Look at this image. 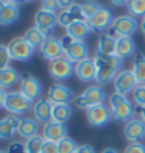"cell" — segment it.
Returning a JSON list of instances; mask_svg holds the SVG:
<instances>
[{"label":"cell","mask_w":145,"mask_h":153,"mask_svg":"<svg viewBox=\"0 0 145 153\" xmlns=\"http://www.w3.org/2000/svg\"><path fill=\"white\" fill-rule=\"evenodd\" d=\"M42 137L45 141H50V142H59L63 141L64 137H67V127L66 123H59V122H55L50 120L44 123L42 127Z\"/></svg>","instance_id":"9a60e30c"},{"label":"cell","mask_w":145,"mask_h":153,"mask_svg":"<svg viewBox=\"0 0 145 153\" xmlns=\"http://www.w3.org/2000/svg\"><path fill=\"white\" fill-rule=\"evenodd\" d=\"M136 53V44L133 38L129 36H123V38H117V45H115V56H119L120 59L129 58Z\"/></svg>","instance_id":"603a6c76"},{"label":"cell","mask_w":145,"mask_h":153,"mask_svg":"<svg viewBox=\"0 0 145 153\" xmlns=\"http://www.w3.org/2000/svg\"><path fill=\"white\" fill-rule=\"evenodd\" d=\"M77 149H78L77 142H75L73 139H70L69 136L64 137L63 141L58 142V152L59 153H75V152H77Z\"/></svg>","instance_id":"836d02e7"},{"label":"cell","mask_w":145,"mask_h":153,"mask_svg":"<svg viewBox=\"0 0 145 153\" xmlns=\"http://www.w3.org/2000/svg\"><path fill=\"white\" fill-rule=\"evenodd\" d=\"M101 153H119V152H117L115 149H111V147H108V149H105V150H103Z\"/></svg>","instance_id":"bcb514c9"},{"label":"cell","mask_w":145,"mask_h":153,"mask_svg":"<svg viewBox=\"0 0 145 153\" xmlns=\"http://www.w3.org/2000/svg\"><path fill=\"white\" fill-rule=\"evenodd\" d=\"M75 76L83 83L94 81L97 76V67H95L94 58H87L84 61L77 62L75 64Z\"/></svg>","instance_id":"ac0fdd59"},{"label":"cell","mask_w":145,"mask_h":153,"mask_svg":"<svg viewBox=\"0 0 145 153\" xmlns=\"http://www.w3.org/2000/svg\"><path fill=\"white\" fill-rule=\"evenodd\" d=\"M77 20H86L84 16H83V13H81L80 3H73L70 8L61 10L58 13V25L64 27V28H67L69 25L77 22Z\"/></svg>","instance_id":"d6986e66"},{"label":"cell","mask_w":145,"mask_h":153,"mask_svg":"<svg viewBox=\"0 0 145 153\" xmlns=\"http://www.w3.org/2000/svg\"><path fill=\"white\" fill-rule=\"evenodd\" d=\"M123 136L129 142H141L145 137V123L142 119H131L123 127Z\"/></svg>","instance_id":"e0dca14e"},{"label":"cell","mask_w":145,"mask_h":153,"mask_svg":"<svg viewBox=\"0 0 145 153\" xmlns=\"http://www.w3.org/2000/svg\"><path fill=\"white\" fill-rule=\"evenodd\" d=\"M48 74H50V76L56 81L69 80L75 74V64L63 55V56L50 61V64H48Z\"/></svg>","instance_id":"52a82bcc"},{"label":"cell","mask_w":145,"mask_h":153,"mask_svg":"<svg viewBox=\"0 0 145 153\" xmlns=\"http://www.w3.org/2000/svg\"><path fill=\"white\" fill-rule=\"evenodd\" d=\"M137 86H139V83H137L136 75L131 69H122L114 78V92L117 94L127 95L133 92Z\"/></svg>","instance_id":"9c48e42d"},{"label":"cell","mask_w":145,"mask_h":153,"mask_svg":"<svg viewBox=\"0 0 145 153\" xmlns=\"http://www.w3.org/2000/svg\"><path fill=\"white\" fill-rule=\"evenodd\" d=\"M59 39H61V45H63L64 56L70 59L73 64L89 58V47L84 41H75L69 34H64Z\"/></svg>","instance_id":"3957f363"},{"label":"cell","mask_w":145,"mask_h":153,"mask_svg":"<svg viewBox=\"0 0 145 153\" xmlns=\"http://www.w3.org/2000/svg\"><path fill=\"white\" fill-rule=\"evenodd\" d=\"M86 117H87V122L95 128H101L112 120L111 109L105 103H100V105H95L92 108L86 109Z\"/></svg>","instance_id":"8fae6325"},{"label":"cell","mask_w":145,"mask_h":153,"mask_svg":"<svg viewBox=\"0 0 145 153\" xmlns=\"http://www.w3.org/2000/svg\"><path fill=\"white\" fill-rule=\"evenodd\" d=\"M91 33H92V30L89 27L87 20H77V22L70 24L66 28V34H69L75 41H86Z\"/></svg>","instance_id":"44dd1931"},{"label":"cell","mask_w":145,"mask_h":153,"mask_svg":"<svg viewBox=\"0 0 145 153\" xmlns=\"http://www.w3.org/2000/svg\"><path fill=\"white\" fill-rule=\"evenodd\" d=\"M8 50H10V56L11 59H16V61H28L33 55L34 50L27 41L24 39V36H19V38H13L8 44Z\"/></svg>","instance_id":"30bf717a"},{"label":"cell","mask_w":145,"mask_h":153,"mask_svg":"<svg viewBox=\"0 0 145 153\" xmlns=\"http://www.w3.org/2000/svg\"><path fill=\"white\" fill-rule=\"evenodd\" d=\"M52 109H53V103L48 99H39L34 102L33 105V114L34 119L39 123H47L52 120Z\"/></svg>","instance_id":"ffe728a7"},{"label":"cell","mask_w":145,"mask_h":153,"mask_svg":"<svg viewBox=\"0 0 145 153\" xmlns=\"http://www.w3.org/2000/svg\"><path fill=\"white\" fill-rule=\"evenodd\" d=\"M127 8L129 11V16L144 17L145 16V0H129Z\"/></svg>","instance_id":"d6a6232c"},{"label":"cell","mask_w":145,"mask_h":153,"mask_svg":"<svg viewBox=\"0 0 145 153\" xmlns=\"http://www.w3.org/2000/svg\"><path fill=\"white\" fill-rule=\"evenodd\" d=\"M133 97L137 106H145V85H139L134 91H133Z\"/></svg>","instance_id":"d590c367"},{"label":"cell","mask_w":145,"mask_h":153,"mask_svg":"<svg viewBox=\"0 0 145 153\" xmlns=\"http://www.w3.org/2000/svg\"><path fill=\"white\" fill-rule=\"evenodd\" d=\"M39 131V122L31 117H24L19 122V128H17V134L24 139H30L33 136H38Z\"/></svg>","instance_id":"cb8c5ba5"},{"label":"cell","mask_w":145,"mask_h":153,"mask_svg":"<svg viewBox=\"0 0 145 153\" xmlns=\"http://www.w3.org/2000/svg\"><path fill=\"white\" fill-rule=\"evenodd\" d=\"M141 30L145 33V16L142 17V22H141Z\"/></svg>","instance_id":"7dc6e473"},{"label":"cell","mask_w":145,"mask_h":153,"mask_svg":"<svg viewBox=\"0 0 145 153\" xmlns=\"http://www.w3.org/2000/svg\"><path fill=\"white\" fill-rule=\"evenodd\" d=\"M27 2H34V0H27Z\"/></svg>","instance_id":"f907efd6"},{"label":"cell","mask_w":145,"mask_h":153,"mask_svg":"<svg viewBox=\"0 0 145 153\" xmlns=\"http://www.w3.org/2000/svg\"><path fill=\"white\" fill-rule=\"evenodd\" d=\"M6 3H11V5H16V6H19V5H22V3H25L27 0H5Z\"/></svg>","instance_id":"ee69618b"},{"label":"cell","mask_w":145,"mask_h":153,"mask_svg":"<svg viewBox=\"0 0 145 153\" xmlns=\"http://www.w3.org/2000/svg\"><path fill=\"white\" fill-rule=\"evenodd\" d=\"M80 6H81V13H83V16H84L86 20H89L97 11L101 8V5L97 3L95 0H84V2L80 3Z\"/></svg>","instance_id":"4dcf8cb0"},{"label":"cell","mask_w":145,"mask_h":153,"mask_svg":"<svg viewBox=\"0 0 145 153\" xmlns=\"http://www.w3.org/2000/svg\"><path fill=\"white\" fill-rule=\"evenodd\" d=\"M47 99L50 100L53 105H61V103H70L72 100H75V95H73L72 89L67 88L66 85L55 83V85H52L48 88Z\"/></svg>","instance_id":"4fadbf2b"},{"label":"cell","mask_w":145,"mask_h":153,"mask_svg":"<svg viewBox=\"0 0 145 153\" xmlns=\"http://www.w3.org/2000/svg\"><path fill=\"white\" fill-rule=\"evenodd\" d=\"M58 2V8L59 10H67L75 3V0H56Z\"/></svg>","instance_id":"ab89813d"},{"label":"cell","mask_w":145,"mask_h":153,"mask_svg":"<svg viewBox=\"0 0 145 153\" xmlns=\"http://www.w3.org/2000/svg\"><path fill=\"white\" fill-rule=\"evenodd\" d=\"M129 0H111V3L114 6H127Z\"/></svg>","instance_id":"b9f144b4"},{"label":"cell","mask_w":145,"mask_h":153,"mask_svg":"<svg viewBox=\"0 0 145 153\" xmlns=\"http://www.w3.org/2000/svg\"><path fill=\"white\" fill-rule=\"evenodd\" d=\"M45 142V139L42 136H33L30 139H27L25 142V152L27 153H41V150H42V145Z\"/></svg>","instance_id":"1f68e13d"},{"label":"cell","mask_w":145,"mask_h":153,"mask_svg":"<svg viewBox=\"0 0 145 153\" xmlns=\"http://www.w3.org/2000/svg\"><path fill=\"white\" fill-rule=\"evenodd\" d=\"M19 6L16 5H11V3H6L3 6V10L0 11V25H11V24H14L16 20L19 19Z\"/></svg>","instance_id":"4316f807"},{"label":"cell","mask_w":145,"mask_h":153,"mask_svg":"<svg viewBox=\"0 0 145 153\" xmlns=\"http://www.w3.org/2000/svg\"><path fill=\"white\" fill-rule=\"evenodd\" d=\"M137 113L141 114V119L144 120V123H145V106L142 108V106H137Z\"/></svg>","instance_id":"f6af8a7d"},{"label":"cell","mask_w":145,"mask_h":153,"mask_svg":"<svg viewBox=\"0 0 145 153\" xmlns=\"http://www.w3.org/2000/svg\"><path fill=\"white\" fill-rule=\"evenodd\" d=\"M106 99V92L100 85H94L89 86L83 91L78 97H75V105L81 109H89L95 105H100V103H105Z\"/></svg>","instance_id":"5b68a950"},{"label":"cell","mask_w":145,"mask_h":153,"mask_svg":"<svg viewBox=\"0 0 145 153\" xmlns=\"http://www.w3.org/2000/svg\"><path fill=\"white\" fill-rule=\"evenodd\" d=\"M139 28L137 20L129 16V14H123V16H117L114 17L111 27H109V36L117 39V38H123V36H133Z\"/></svg>","instance_id":"277c9868"},{"label":"cell","mask_w":145,"mask_h":153,"mask_svg":"<svg viewBox=\"0 0 145 153\" xmlns=\"http://www.w3.org/2000/svg\"><path fill=\"white\" fill-rule=\"evenodd\" d=\"M112 20H114L112 11L101 6V8L87 20V24H89V27H91L92 31H105V30H108L109 27H111Z\"/></svg>","instance_id":"5bb4252c"},{"label":"cell","mask_w":145,"mask_h":153,"mask_svg":"<svg viewBox=\"0 0 145 153\" xmlns=\"http://www.w3.org/2000/svg\"><path fill=\"white\" fill-rule=\"evenodd\" d=\"M56 25H58V14L55 11L45 10V8H41L36 11V14H34V27L45 38L52 36V31Z\"/></svg>","instance_id":"ba28073f"},{"label":"cell","mask_w":145,"mask_h":153,"mask_svg":"<svg viewBox=\"0 0 145 153\" xmlns=\"http://www.w3.org/2000/svg\"><path fill=\"white\" fill-rule=\"evenodd\" d=\"M94 62H95V67H97L95 81L98 83V85H106L109 81H114L115 75L122 71L123 59H120L119 56H115V55L108 56V55L95 53Z\"/></svg>","instance_id":"6da1fadb"},{"label":"cell","mask_w":145,"mask_h":153,"mask_svg":"<svg viewBox=\"0 0 145 153\" xmlns=\"http://www.w3.org/2000/svg\"><path fill=\"white\" fill-rule=\"evenodd\" d=\"M6 152H8V153H27L25 152V144L17 142V141L16 142H11Z\"/></svg>","instance_id":"74e56055"},{"label":"cell","mask_w":145,"mask_h":153,"mask_svg":"<svg viewBox=\"0 0 145 153\" xmlns=\"http://www.w3.org/2000/svg\"><path fill=\"white\" fill-rule=\"evenodd\" d=\"M20 75L14 67H6V69H2L0 71V88L2 89H8V88H13L14 85L20 83Z\"/></svg>","instance_id":"d4e9b609"},{"label":"cell","mask_w":145,"mask_h":153,"mask_svg":"<svg viewBox=\"0 0 145 153\" xmlns=\"http://www.w3.org/2000/svg\"><path fill=\"white\" fill-rule=\"evenodd\" d=\"M39 52H41V55H42V58L47 59V61H53V59H56V58L64 55L63 45H61V39L55 38V36L45 38L44 44L39 48Z\"/></svg>","instance_id":"2e32d148"},{"label":"cell","mask_w":145,"mask_h":153,"mask_svg":"<svg viewBox=\"0 0 145 153\" xmlns=\"http://www.w3.org/2000/svg\"><path fill=\"white\" fill-rule=\"evenodd\" d=\"M41 153H59L58 152V144L56 142H50V141H45L42 145V150Z\"/></svg>","instance_id":"f35d334b"},{"label":"cell","mask_w":145,"mask_h":153,"mask_svg":"<svg viewBox=\"0 0 145 153\" xmlns=\"http://www.w3.org/2000/svg\"><path fill=\"white\" fill-rule=\"evenodd\" d=\"M6 5V2H5V0H0V11H2L3 10V6Z\"/></svg>","instance_id":"c3c4849f"},{"label":"cell","mask_w":145,"mask_h":153,"mask_svg":"<svg viewBox=\"0 0 145 153\" xmlns=\"http://www.w3.org/2000/svg\"><path fill=\"white\" fill-rule=\"evenodd\" d=\"M5 99H6V92H5V89L0 88V108L5 106Z\"/></svg>","instance_id":"7bdbcfd3"},{"label":"cell","mask_w":145,"mask_h":153,"mask_svg":"<svg viewBox=\"0 0 145 153\" xmlns=\"http://www.w3.org/2000/svg\"><path fill=\"white\" fill-rule=\"evenodd\" d=\"M20 92H22L27 99H30L33 103L41 99V94H42V85L41 81L33 76L31 74L25 72L20 76Z\"/></svg>","instance_id":"7c38bea8"},{"label":"cell","mask_w":145,"mask_h":153,"mask_svg":"<svg viewBox=\"0 0 145 153\" xmlns=\"http://www.w3.org/2000/svg\"><path fill=\"white\" fill-rule=\"evenodd\" d=\"M115 45H117V39L111 38L109 34H103V36L98 38V42H97V53L112 56V55H115Z\"/></svg>","instance_id":"484cf974"},{"label":"cell","mask_w":145,"mask_h":153,"mask_svg":"<svg viewBox=\"0 0 145 153\" xmlns=\"http://www.w3.org/2000/svg\"><path fill=\"white\" fill-rule=\"evenodd\" d=\"M72 117V108L69 103H61V105H53L52 109V120L66 123Z\"/></svg>","instance_id":"83f0119b"},{"label":"cell","mask_w":145,"mask_h":153,"mask_svg":"<svg viewBox=\"0 0 145 153\" xmlns=\"http://www.w3.org/2000/svg\"><path fill=\"white\" fill-rule=\"evenodd\" d=\"M24 39L33 48H41V45H42L44 41H45V36L36 28V27H31V28H28L24 33Z\"/></svg>","instance_id":"f1b7e54d"},{"label":"cell","mask_w":145,"mask_h":153,"mask_svg":"<svg viewBox=\"0 0 145 153\" xmlns=\"http://www.w3.org/2000/svg\"><path fill=\"white\" fill-rule=\"evenodd\" d=\"M0 153H8V152H6V150H0Z\"/></svg>","instance_id":"681fc988"},{"label":"cell","mask_w":145,"mask_h":153,"mask_svg":"<svg viewBox=\"0 0 145 153\" xmlns=\"http://www.w3.org/2000/svg\"><path fill=\"white\" fill-rule=\"evenodd\" d=\"M10 61H11V56H10L8 45H5V44L0 42V71L10 67Z\"/></svg>","instance_id":"e575fe53"},{"label":"cell","mask_w":145,"mask_h":153,"mask_svg":"<svg viewBox=\"0 0 145 153\" xmlns=\"http://www.w3.org/2000/svg\"><path fill=\"white\" fill-rule=\"evenodd\" d=\"M19 122H20V119L13 114L0 119V139H11L17 133Z\"/></svg>","instance_id":"7402d4cb"},{"label":"cell","mask_w":145,"mask_h":153,"mask_svg":"<svg viewBox=\"0 0 145 153\" xmlns=\"http://www.w3.org/2000/svg\"><path fill=\"white\" fill-rule=\"evenodd\" d=\"M123 153H145V145L142 142H129Z\"/></svg>","instance_id":"8d00e7d4"},{"label":"cell","mask_w":145,"mask_h":153,"mask_svg":"<svg viewBox=\"0 0 145 153\" xmlns=\"http://www.w3.org/2000/svg\"><path fill=\"white\" fill-rule=\"evenodd\" d=\"M139 85H145V55H136L133 61V69Z\"/></svg>","instance_id":"f546056e"},{"label":"cell","mask_w":145,"mask_h":153,"mask_svg":"<svg viewBox=\"0 0 145 153\" xmlns=\"http://www.w3.org/2000/svg\"><path fill=\"white\" fill-rule=\"evenodd\" d=\"M33 105L34 103L30 99H27L20 91H13V92H6L3 108L13 116H22L27 114L30 109H33Z\"/></svg>","instance_id":"8992f818"},{"label":"cell","mask_w":145,"mask_h":153,"mask_svg":"<svg viewBox=\"0 0 145 153\" xmlns=\"http://www.w3.org/2000/svg\"><path fill=\"white\" fill-rule=\"evenodd\" d=\"M75 153H95V150H94V147H91V145L84 144V145H78V149H77Z\"/></svg>","instance_id":"60d3db41"},{"label":"cell","mask_w":145,"mask_h":153,"mask_svg":"<svg viewBox=\"0 0 145 153\" xmlns=\"http://www.w3.org/2000/svg\"><path fill=\"white\" fill-rule=\"evenodd\" d=\"M109 109H111V114H112V119L119 120V122H128L133 119L134 116V106L133 103L128 100L127 95H122V94H111L109 95V103H108Z\"/></svg>","instance_id":"7a4b0ae2"}]
</instances>
